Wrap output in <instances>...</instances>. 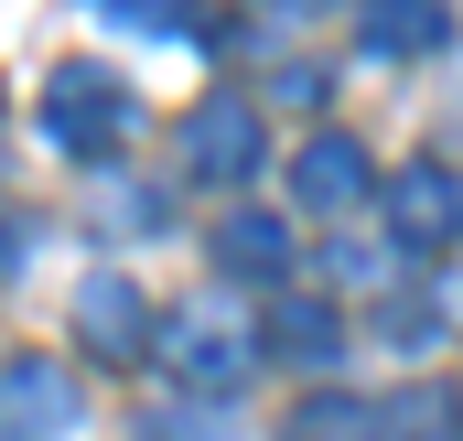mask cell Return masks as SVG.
Wrapping results in <instances>:
<instances>
[{
	"instance_id": "6da1fadb",
	"label": "cell",
	"mask_w": 463,
	"mask_h": 441,
	"mask_svg": "<svg viewBox=\"0 0 463 441\" xmlns=\"http://www.w3.org/2000/svg\"><path fill=\"white\" fill-rule=\"evenodd\" d=\"M162 355H173V377H184V388H205V399H227L237 377H248V355H259V333L237 324L227 302H184V313L162 324Z\"/></svg>"
},
{
	"instance_id": "7a4b0ae2",
	"label": "cell",
	"mask_w": 463,
	"mask_h": 441,
	"mask_svg": "<svg viewBox=\"0 0 463 441\" xmlns=\"http://www.w3.org/2000/svg\"><path fill=\"white\" fill-rule=\"evenodd\" d=\"M259 162H269V129H259V108H248L237 87L194 98V118H184V173H194V183H248Z\"/></svg>"
},
{
	"instance_id": "3957f363",
	"label": "cell",
	"mask_w": 463,
	"mask_h": 441,
	"mask_svg": "<svg viewBox=\"0 0 463 441\" xmlns=\"http://www.w3.org/2000/svg\"><path fill=\"white\" fill-rule=\"evenodd\" d=\"M43 118H54V140H65V151H76V162H98V151H118V140H129V87H118L109 65H65V76H54V87H43Z\"/></svg>"
},
{
	"instance_id": "277c9868",
	"label": "cell",
	"mask_w": 463,
	"mask_h": 441,
	"mask_svg": "<svg viewBox=\"0 0 463 441\" xmlns=\"http://www.w3.org/2000/svg\"><path fill=\"white\" fill-rule=\"evenodd\" d=\"M388 237L410 248V258H442L463 237V183L442 162H410V173H388Z\"/></svg>"
},
{
	"instance_id": "5b68a950",
	"label": "cell",
	"mask_w": 463,
	"mask_h": 441,
	"mask_svg": "<svg viewBox=\"0 0 463 441\" xmlns=\"http://www.w3.org/2000/svg\"><path fill=\"white\" fill-rule=\"evenodd\" d=\"M76 431V377L43 355H0V441H65Z\"/></svg>"
},
{
	"instance_id": "8992f818",
	"label": "cell",
	"mask_w": 463,
	"mask_h": 441,
	"mask_svg": "<svg viewBox=\"0 0 463 441\" xmlns=\"http://www.w3.org/2000/svg\"><path fill=\"white\" fill-rule=\"evenodd\" d=\"M76 333H87L109 366L151 355V302H140V280H129V269H87V291H76Z\"/></svg>"
},
{
	"instance_id": "52a82bcc",
	"label": "cell",
	"mask_w": 463,
	"mask_h": 441,
	"mask_svg": "<svg viewBox=\"0 0 463 441\" xmlns=\"http://www.w3.org/2000/svg\"><path fill=\"white\" fill-rule=\"evenodd\" d=\"M291 194H302L313 216H345L355 194H366V140H355V129H313L302 162H291Z\"/></svg>"
},
{
	"instance_id": "ba28073f",
	"label": "cell",
	"mask_w": 463,
	"mask_h": 441,
	"mask_svg": "<svg viewBox=\"0 0 463 441\" xmlns=\"http://www.w3.org/2000/svg\"><path fill=\"white\" fill-rule=\"evenodd\" d=\"M216 269H237V280H291V216L227 205L216 216Z\"/></svg>"
},
{
	"instance_id": "9c48e42d",
	"label": "cell",
	"mask_w": 463,
	"mask_h": 441,
	"mask_svg": "<svg viewBox=\"0 0 463 441\" xmlns=\"http://www.w3.org/2000/svg\"><path fill=\"white\" fill-rule=\"evenodd\" d=\"M442 33H453V11H442V0H366V11H355V43H366V54H388V65L442 54Z\"/></svg>"
},
{
	"instance_id": "30bf717a",
	"label": "cell",
	"mask_w": 463,
	"mask_h": 441,
	"mask_svg": "<svg viewBox=\"0 0 463 441\" xmlns=\"http://www.w3.org/2000/svg\"><path fill=\"white\" fill-rule=\"evenodd\" d=\"M259 344H269V355H291V366H324V355L345 344V324H335V302H324V291H269Z\"/></svg>"
},
{
	"instance_id": "8fae6325",
	"label": "cell",
	"mask_w": 463,
	"mask_h": 441,
	"mask_svg": "<svg viewBox=\"0 0 463 441\" xmlns=\"http://www.w3.org/2000/svg\"><path fill=\"white\" fill-rule=\"evenodd\" d=\"M280 441H388V399H355V388H313L291 420H280Z\"/></svg>"
},
{
	"instance_id": "7c38bea8",
	"label": "cell",
	"mask_w": 463,
	"mask_h": 441,
	"mask_svg": "<svg viewBox=\"0 0 463 441\" xmlns=\"http://www.w3.org/2000/svg\"><path fill=\"white\" fill-rule=\"evenodd\" d=\"M388 441H463V399L453 388H399L388 399Z\"/></svg>"
},
{
	"instance_id": "4fadbf2b",
	"label": "cell",
	"mask_w": 463,
	"mask_h": 441,
	"mask_svg": "<svg viewBox=\"0 0 463 441\" xmlns=\"http://www.w3.org/2000/svg\"><path fill=\"white\" fill-rule=\"evenodd\" d=\"M151 441H237V420H227V399H194V409L173 399V409L151 420Z\"/></svg>"
},
{
	"instance_id": "5bb4252c",
	"label": "cell",
	"mask_w": 463,
	"mask_h": 441,
	"mask_svg": "<svg viewBox=\"0 0 463 441\" xmlns=\"http://www.w3.org/2000/svg\"><path fill=\"white\" fill-rule=\"evenodd\" d=\"M109 22H129V33H205V11L194 0H98Z\"/></svg>"
},
{
	"instance_id": "9a60e30c",
	"label": "cell",
	"mask_w": 463,
	"mask_h": 441,
	"mask_svg": "<svg viewBox=\"0 0 463 441\" xmlns=\"http://www.w3.org/2000/svg\"><path fill=\"white\" fill-rule=\"evenodd\" d=\"M269 98H280V108H324V65H280Z\"/></svg>"
},
{
	"instance_id": "2e32d148",
	"label": "cell",
	"mask_w": 463,
	"mask_h": 441,
	"mask_svg": "<svg viewBox=\"0 0 463 441\" xmlns=\"http://www.w3.org/2000/svg\"><path fill=\"white\" fill-rule=\"evenodd\" d=\"M0 269H22V226H0Z\"/></svg>"
},
{
	"instance_id": "e0dca14e",
	"label": "cell",
	"mask_w": 463,
	"mask_h": 441,
	"mask_svg": "<svg viewBox=\"0 0 463 441\" xmlns=\"http://www.w3.org/2000/svg\"><path fill=\"white\" fill-rule=\"evenodd\" d=\"M269 11H291V22H313V11H335V0H269Z\"/></svg>"
}]
</instances>
